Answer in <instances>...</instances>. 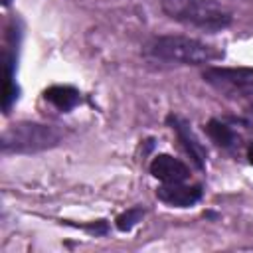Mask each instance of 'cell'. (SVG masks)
<instances>
[{"instance_id": "cell-12", "label": "cell", "mask_w": 253, "mask_h": 253, "mask_svg": "<svg viewBox=\"0 0 253 253\" xmlns=\"http://www.w3.org/2000/svg\"><path fill=\"white\" fill-rule=\"evenodd\" d=\"M2 4H4V6H8V4H10V0H2Z\"/></svg>"}, {"instance_id": "cell-11", "label": "cell", "mask_w": 253, "mask_h": 253, "mask_svg": "<svg viewBox=\"0 0 253 253\" xmlns=\"http://www.w3.org/2000/svg\"><path fill=\"white\" fill-rule=\"evenodd\" d=\"M247 158H249V162L253 164V142H251V146H249V150H247Z\"/></svg>"}, {"instance_id": "cell-1", "label": "cell", "mask_w": 253, "mask_h": 253, "mask_svg": "<svg viewBox=\"0 0 253 253\" xmlns=\"http://www.w3.org/2000/svg\"><path fill=\"white\" fill-rule=\"evenodd\" d=\"M160 4L172 20L208 32H215L231 24V10L217 0H162Z\"/></svg>"}, {"instance_id": "cell-4", "label": "cell", "mask_w": 253, "mask_h": 253, "mask_svg": "<svg viewBox=\"0 0 253 253\" xmlns=\"http://www.w3.org/2000/svg\"><path fill=\"white\" fill-rule=\"evenodd\" d=\"M204 79L225 93L253 95V69L251 67H210Z\"/></svg>"}, {"instance_id": "cell-3", "label": "cell", "mask_w": 253, "mask_h": 253, "mask_svg": "<svg viewBox=\"0 0 253 253\" xmlns=\"http://www.w3.org/2000/svg\"><path fill=\"white\" fill-rule=\"evenodd\" d=\"M61 132L49 125L20 123L4 130L0 144L4 152H34L57 144Z\"/></svg>"}, {"instance_id": "cell-6", "label": "cell", "mask_w": 253, "mask_h": 253, "mask_svg": "<svg viewBox=\"0 0 253 253\" xmlns=\"http://www.w3.org/2000/svg\"><path fill=\"white\" fill-rule=\"evenodd\" d=\"M158 200H162L168 206H176V208H188L194 206L200 198H202V188L200 186H184L182 182H174V184H164L156 190Z\"/></svg>"}, {"instance_id": "cell-7", "label": "cell", "mask_w": 253, "mask_h": 253, "mask_svg": "<svg viewBox=\"0 0 253 253\" xmlns=\"http://www.w3.org/2000/svg\"><path fill=\"white\" fill-rule=\"evenodd\" d=\"M150 174L164 184H174V182H184L190 176V170L184 162L170 154H158L150 162Z\"/></svg>"}, {"instance_id": "cell-9", "label": "cell", "mask_w": 253, "mask_h": 253, "mask_svg": "<svg viewBox=\"0 0 253 253\" xmlns=\"http://www.w3.org/2000/svg\"><path fill=\"white\" fill-rule=\"evenodd\" d=\"M206 130H208L210 138H211L215 144H219V146H231V144H233V132H231V128H229L227 125H223L221 121L211 119V121L208 123V126H206Z\"/></svg>"}, {"instance_id": "cell-10", "label": "cell", "mask_w": 253, "mask_h": 253, "mask_svg": "<svg viewBox=\"0 0 253 253\" xmlns=\"http://www.w3.org/2000/svg\"><path fill=\"white\" fill-rule=\"evenodd\" d=\"M142 210L140 208H132V210H126V211H123L119 217H117V227L121 229V231H128V229H132L140 219H142Z\"/></svg>"}, {"instance_id": "cell-8", "label": "cell", "mask_w": 253, "mask_h": 253, "mask_svg": "<svg viewBox=\"0 0 253 253\" xmlns=\"http://www.w3.org/2000/svg\"><path fill=\"white\" fill-rule=\"evenodd\" d=\"M45 99L57 107L59 111H71L77 103H79V93L73 87H63V85H55L49 87L45 91Z\"/></svg>"}, {"instance_id": "cell-2", "label": "cell", "mask_w": 253, "mask_h": 253, "mask_svg": "<svg viewBox=\"0 0 253 253\" xmlns=\"http://www.w3.org/2000/svg\"><path fill=\"white\" fill-rule=\"evenodd\" d=\"M146 55L160 59V61H170V63H186V65H198V63H210L217 57H221V51L198 42L194 38H184V36H158L152 38L146 47Z\"/></svg>"}, {"instance_id": "cell-5", "label": "cell", "mask_w": 253, "mask_h": 253, "mask_svg": "<svg viewBox=\"0 0 253 253\" xmlns=\"http://www.w3.org/2000/svg\"><path fill=\"white\" fill-rule=\"evenodd\" d=\"M168 123H170V126L176 130L180 142L184 144V148H186V152L190 154V158L194 160V164H196L198 168H204L208 152H206V148L202 146V142L198 140V136L194 134V130L190 128V125H188L182 117H178V115H170V117H168Z\"/></svg>"}]
</instances>
